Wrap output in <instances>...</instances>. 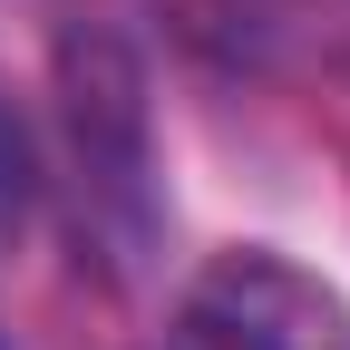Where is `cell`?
I'll return each mask as SVG.
<instances>
[{"mask_svg":"<svg viewBox=\"0 0 350 350\" xmlns=\"http://www.w3.org/2000/svg\"><path fill=\"white\" fill-rule=\"evenodd\" d=\"M195 331L204 350H350V301L321 273L243 243L195 282Z\"/></svg>","mask_w":350,"mask_h":350,"instance_id":"1","label":"cell"},{"mask_svg":"<svg viewBox=\"0 0 350 350\" xmlns=\"http://www.w3.org/2000/svg\"><path fill=\"white\" fill-rule=\"evenodd\" d=\"M29 204H39V146H29V126L0 107V243L29 224Z\"/></svg>","mask_w":350,"mask_h":350,"instance_id":"2","label":"cell"}]
</instances>
